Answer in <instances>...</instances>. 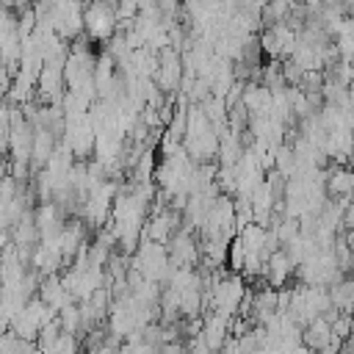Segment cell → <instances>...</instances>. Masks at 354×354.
I'll return each instance as SVG.
<instances>
[{"mask_svg":"<svg viewBox=\"0 0 354 354\" xmlns=\"http://www.w3.org/2000/svg\"><path fill=\"white\" fill-rule=\"evenodd\" d=\"M171 263H169V252L163 243H152V241H144L136 252V260H133V271H138L147 282H160L166 279Z\"/></svg>","mask_w":354,"mask_h":354,"instance_id":"obj_1","label":"cell"},{"mask_svg":"<svg viewBox=\"0 0 354 354\" xmlns=\"http://www.w3.org/2000/svg\"><path fill=\"white\" fill-rule=\"evenodd\" d=\"M243 304V279L235 274H221L213 285V313L232 318Z\"/></svg>","mask_w":354,"mask_h":354,"instance_id":"obj_2","label":"cell"},{"mask_svg":"<svg viewBox=\"0 0 354 354\" xmlns=\"http://www.w3.org/2000/svg\"><path fill=\"white\" fill-rule=\"evenodd\" d=\"M83 28L88 30L91 39H108V36H113V28H116L113 6H108V3L88 6L83 11Z\"/></svg>","mask_w":354,"mask_h":354,"instance_id":"obj_3","label":"cell"},{"mask_svg":"<svg viewBox=\"0 0 354 354\" xmlns=\"http://www.w3.org/2000/svg\"><path fill=\"white\" fill-rule=\"evenodd\" d=\"M230 321H232V318L218 315V313H210V315L205 318V324H202V329H199V340L207 346L210 354H216V351L224 348L227 332H230Z\"/></svg>","mask_w":354,"mask_h":354,"instance_id":"obj_4","label":"cell"},{"mask_svg":"<svg viewBox=\"0 0 354 354\" xmlns=\"http://www.w3.org/2000/svg\"><path fill=\"white\" fill-rule=\"evenodd\" d=\"M301 337V343H304V348H310V351H321V348H326L329 343H332V329H329V321L321 315V318H313L307 326H304V332L299 335Z\"/></svg>","mask_w":354,"mask_h":354,"instance_id":"obj_5","label":"cell"},{"mask_svg":"<svg viewBox=\"0 0 354 354\" xmlns=\"http://www.w3.org/2000/svg\"><path fill=\"white\" fill-rule=\"evenodd\" d=\"M290 274H293V263H290V257H288L282 249H277V252H271V254L266 257V263H263V274H260V277H268L271 285H285Z\"/></svg>","mask_w":354,"mask_h":354,"instance_id":"obj_6","label":"cell"},{"mask_svg":"<svg viewBox=\"0 0 354 354\" xmlns=\"http://www.w3.org/2000/svg\"><path fill=\"white\" fill-rule=\"evenodd\" d=\"M329 191H332V196H337V199H348V191H351V174H348L346 169L332 171V174H329Z\"/></svg>","mask_w":354,"mask_h":354,"instance_id":"obj_7","label":"cell"}]
</instances>
